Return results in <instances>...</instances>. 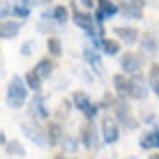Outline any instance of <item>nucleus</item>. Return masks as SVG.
<instances>
[{"label": "nucleus", "mask_w": 159, "mask_h": 159, "mask_svg": "<svg viewBox=\"0 0 159 159\" xmlns=\"http://www.w3.org/2000/svg\"><path fill=\"white\" fill-rule=\"evenodd\" d=\"M39 2H51V0H39Z\"/></svg>", "instance_id": "38"}, {"label": "nucleus", "mask_w": 159, "mask_h": 159, "mask_svg": "<svg viewBox=\"0 0 159 159\" xmlns=\"http://www.w3.org/2000/svg\"><path fill=\"white\" fill-rule=\"evenodd\" d=\"M53 67H56V65H53V60H51V58H44V60H39V62H37V67H35V74L39 76L42 81H44V79H51V74H53Z\"/></svg>", "instance_id": "15"}, {"label": "nucleus", "mask_w": 159, "mask_h": 159, "mask_svg": "<svg viewBox=\"0 0 159 159\" xmlns=\"http://www.w3.org/2000/svg\"><path fill=\"white\" fill-rule=\"evenodd\" d=\"M116 118H118V122L125 125V129H136V127H139L136 118L131 116V108H129L125 102H118V104H116Z\"/></svg>", "instance_id": "8"}, {"label": "nucleus", "mask_w": 159, "mask_h": 159, "mask_svg": "<svg viewBox=\"0 0 159 159\" xmlns=\"http://www.w3.org/2000/svg\"><path fill=\"white\" fill-rule=\"evenodd\" d=\"M5 150L9 152V155H16V157H25V148L19 143V141H7V145H5Z\"/></svg>", "instance_id": "25"}, {"label": "nucleus", "mask_w": 159, "mask_h": 159, "mask_svg": "<svg viewBox=\"0 0 159 159\" xmlns=\"http://www.w3.org/2000/svg\"><path fill=\"white\" fill-rule=\"evenodd\" d=\"M30 116L32 118H39V120H48V118H51V113H48V108H46V99H44L42 95H37L35 99H32V104H30Z\"/></svg>", "instance_id": "10"}, {"label": "nucleus", "mask_w": 159, "mask_h": 159, "mask_svg": "<svg viewBox=\"0 0 159 159\" xmlns=\"http://www.w3.org/2000/svg\"><path fill=\"white\" fill-rule=\"evenodd\" d=\"M95 21H97V37L104 35V28H102V21L104 19H111V16H116L120 9L116 2H111V0H97V9H95Z\"/></svg>", "instance_id": "2"}, {"label": "nucleus", "mask_w": 159, "mask_h": 159, "mask_svg": "<svg viewBox=\"0 0 159 159\" xmlns=\"http://www.w3.org/2000/svg\"><path fill=\"white\" fill-rule=\"evenodd\" d=\"M72 104H74L76 108H79V111H83V113H85V111H88V106H90L92 102H90V97H88L85 92H81V90H79V92H74V95H72Z\"/></svg>", "instance_id": "19"}, {"label": "nucleus", "mask_w": 159, "mask_h": 159, "mask_svg": "<svg viewBox=\"0 0 159 159\" xmlns=\"http://www.w3.org/2000/svg\"><path fill=\"white\" fill-rule=\"evenodd\" d=\"M46 19H53L58 25H62V23H67V19H69V14H67V9L62 7V5H56V7L51 9V12H46L44 14Z\"/></svg>", "instance_id": "16"}, {"label": "nucleus", "mask_w": 159, "mask_h": 159, "mask_svg": "<svg viewBox=\"0 0 159 159\" xmlns=\"http://www.w3.org/2000/svg\"><path fill=\"white\" fill-rule=\"evenodd\" d=\"M12 14L16 16V19H25V16L30 14V7H28V5H23V2H19V5H14V7H12Z\"/></svg>", "instance_id": "26"}, {"label": "nucleus", "mask_w": 159, "mask_h": 159, "mask_svg": "<svg viewBox=\"0 0 159 159\" xmlns=\"http://www.w3.org/2000/svg\"><path fill=\"white\" fill-rule=\"evenodd\" d=\"M21 32V21H0V39H14Z\"/></svg>", "instance_id": "11"}, {"label": "nucleus", "mask_w": 159, "mask_h": 159, "mask_svg": "<svg viewBox=\"0 0 159 159\" xmlns=\"http://www.w3.org/2000/svg\"><path fill=\"white\" fill-rule=\"evenodd\" d=\"M113 32H116V37L120 42H125L127 46L139 39V32H136V28H131V25H118V28H113Z\"/></svg>", "instance_id": "12"}, {"label": "nucleus", "mask_w": 159, "mask_h": 159, "mask_svg": "<svg viewBox=\"0 0 159 159\" xmlns=\"http://www.w3.org/2000/svg\"><path fill=\"white\" fill-rule=\"evenodd\" d=\"M99 129H102V139H104V143H108V145L118 143V139H120V129H118V125H116V120H113V118H104V120H102V125H99Z\"/></svg>", "instance_id": "7"}, {"label": "nucleus", "mask_w": 159, "mask_h": 159, "mask_svg": "<svg viewBox=\"0 0 159 159\" xmlns=\"http://www.w3.org/2000/svg\"><path fill=\"white\" fill-rule=\"evenodd\" d=\"M56 159H67V157H65V155H58V157H56Z\"/></svg>", "instance_id": "37"}, {"label": "nucleus", "mask_w": 159, "mask_h": 159, "mask_svg": "<svg viewBox=\"0 0 159 159\" xmlns=\"http://www.w3.org/2000/svg\"><path fill=\"white\" fill-rule=\"evenodd\" d=\"M148 83H150V90L159 97V65H152V67H150V76H148Z\"/></svg>", "instance_id": "20"}, {"label": "nucleus", "mask_w": 159, "mask_h": 159, "mask_svg": "<svg viewBox=\"0 0 159 159\" xmlns=\"http://www.w3.org/2000/svg\"><path fill=\"white\" fill-rule=\"evenodd\" d=\"M7 14H12V7H9V2H5V0H0V21L5 19Z\"/></svg>", "instance_id": "29"}, {"label": "nucleus", "mask_w": 159, "mask_h": 159, "mask_svg": "<svg viewBox=\"0 0 159 159\" xmlns=\"http://www.w3.org/2000/svg\"><path fill=\"white\" fill-rule=\"evenodd\" d=\"M139 145L143 148V150H150V148H159V127L152 129L150 134H145L143 139L139 141Z\"/></svg>", "instance_id": "18"}, {"label": "nucleus", "mask_w": 159, "mask_h": 159, "mask_svg": "<svg viewBox=\"0 0 159 159\" xmlns=\"http://www.w3.org/2000/svg\"><path fill=\"white\" fill-rule=\"evenodd\" d=\"M99 106H104V108H111V106H116V102H113V95H104V99H102V104Z\"/></svg>", "instance_id": "32"}, {"label": "nucleus", "mask_w": 159, "mask_h": 159, "mask_svg": "<svg viewBox=\"0 0 159 159\" xmlns=\"http://www.w3.org/2000/svg\"><path fill=\"white\" fill-rule=\"evenodd\" d=\"M120 51V44L116 39H102V53H106V56H118Z\"/></svg>", "instance_id": "22"}, {"label": "nucleus", "mask_w": 159, "mask_h": 159, "mask_svg": "<svg viewBox=\"0 0 159 159\" xmlns=\"http://www.w3.org/2000/svg\"><path fill=\"white\" fill-rule=\"evenodd\" d=\"M0 145H7V139H5V134L0 131Z\"/></svg>", "instance_id": "34"}, {"label": "nucleus", "mask_w": 159, "mask_h": 159, "mask_svg": "<svg viewBox=\"0 0 159 159\" xmlns=\"http://www.w3.org/2000/svg\"><path fill=\"white\" fill-rule=\"evenodd\" d=\"M79 2L83 5L85 9H90V7H97V2H95V0H79Z\"/></svg>", "instance_id": "33"}, {"label": "nucleus", "mask_w": 159, "mask_h": 159, "mask_svg": "<svg viewBox=\"0 0 159 159\" xmlns=\"http://www.w3.org/2000/svg\"><path fill=\"white\" fill-rule=\"evenodd\" d=\"M37 28H39V32H46V35H51V32H56V30H58V25H53V23H46V19H42Z\"/></svg>", "instance_id": "28"}, {"label": "nucleus", "mask_w": 159, "mask_h": 159, "mask_svg": "<svg viewBox=\"0 0 159 159\" xmlns=\"http://www.w3.org/2000/svg\"><path fill=\"white\" fill-rule=\"evenodd\" d=\"M21 129H23V134L28 136L32 143H37L39 148L48 145V136L44 134V131H42L39 127H35V125H30V122H21Z\"/></svg>", "instance_id": "9"}, {"label": "nucleus", "mask_w": 159, "mask_h": 159, "mask_svg": "<svg viewBox=\"0 0 159 159\" xmlns=\"http://www.w3.org/2000/svg\"><path fill=\"white\" fill-rule=\"evenodd\" d=\"M21 2H23V5H28V7H30V2H32V0H21Z\"/></svg>", "instance_id": "36"}, {"label": "nucleus", "mask_w": 159, "mask_h": 159, "mask_svg": "<svg viewBox=\"0 0 159 159\" xmlns=\"http://www.w3.org/2000/svg\"><path fill=\"white\" fill-rule=\"evenodd\" d=\"M46 136H48V143L51 145H60L65 139V129L60 122H48V129H46Z\"/></svg>", "instance_id": "13"}, {"label": "nucleus", "mask_w": 159, "mask_h": 159, "mask_svg": "<svg viewBox=\"0 0 159 159\" xmlns=\"http://www.w3.org/2000/svg\"><path fill=\"white\" fill-rule=\"evenodd\" d=\"M81 145L88 150H95L99 145V136H97V127L92 125V120H85V125L81 127Z\"/></svg>", "instance_id": "4"}, {"label": "nucleus", "mask_w": 159, "mask_h": 159, "mask_svg": "<svg viewBox=\"0 0 159 159\" xmlns=\"http://www.w3.org/2000/svg\"><path fill=\"white\" fill-rule=\"evenodd\" d=\"M120 67H122L125 74H139V69L143 67V58L139 56V53H125V56H120Z\"/></svg>", "instance_id": "6"}, {"label": "nucleus", "mask_w": 159, "mask_h": 159, "mask_svg": "<svg viewBox=\"0 0 159 159\" xmlns=\"http://www.w3.org/2000/svg\"><path fill=\"white\" fill-rule=\"evenodd\" d=\"M83 58H85V60H88V62H90L95 69H97V72L102 69V60H99V56L95 53V48H85V51H83Z\"/></svg>", "instance_id": "24"}, {"label": "nucleus", "mask_w": 159, "mask_h": 159, "mask_svg": "<svg viewBox=\"0 0 159 159\" xmlns=\"http://www.w3.org/2000/svg\"><path fill=\"white\" fill-rule=\"evenodd\" d=\"M25 99H28V85L21 76H14L7 85V104L12 108H21L25 104Z\"/></svg>", "instance_id": "1"}, {"label": "nucleus", "mask_w": 159, "mask_h": 159, "mask_svg": "<svg viewBox=\"0 0 159 159\" xmlns=\"http://www.w3.org/2000/svg\"><path fill=\"white\" fill-rule=\"evenodd\" d=\"M141 48H143L145 56H157V51H159V42H157V37L152 35V32H145V35L141 37Z\"/></svg>", "instance_id": "14"}, {"label": "nucleus", "mask_w": 159, "mask_h": 159, "mask_svg": "<svg viewBox=\"0 0 159 159\" xmlns=\"http://www.w3.org/2000/svg\"><path fill=\"white\" fill-rule=\"evenodd\" d=\"M97 111H99V106H97V104H90V106H88V111L83 113V116H85L88 120H92V118L97 116Z\"/></svg>", "instance_id": "31"}, {"label": "nucleus", "mask_w": 159, "mask_h": 159, "mask_svg": "<svg viewBox=\"0 0 159 159\" xmlns=\"http://www.w3.org/2000/svg\"><path fill=\"white\" fill-rule=\"evenodd\" d=\"M113 85H116V92L120 97H129V79L125 74H116L113 76Z\"/></svg>", "instance_id": "17"}, {"label": "nucleus", "mask_w": 159, "mask_h": 159, "mask_svg": "<svg viewBox=\"0 0 159 159\" xmlns=\"http://www.w3.org/2000/svg\"><path fill=\"white\" fill-rule=\"evenodd\" d=\"M143 7H145V0H122L120 14H125L131 21H139L143 19Z\"/></svg>", "instance_id": "5"}, {"label": "nucleus", "mask_w": 159, "mask_h": 159, "mask_svg": "<svg viewBox=\"0 0 159 159\" xmlns=\"http://www.w3.org/2000/svg\"><path fill=\"white\" fill-rule=\"evenodd\" d=\"M60 145H62V150H65V152H69V155H74V152H76V148H79V145H76V141L72 139V136H65Z\"/></svg>", "instance_id": "27"}, {"label": "nucleus", "mask_w": 159, "mask_h": 159, "mask_svg": "<svg viewBox=\"0 0 159 159\" xmlns=\"http://www.w3.org/2000/svg\"><path fill=\"white\" fill-rule=\"evenodd\" d=\"M148 159H159V152H155V155H150Z\"/></svg>", "instance_id": "35"}, {"label": "nucleus", "mask_w": 159, "mask_h": 159, "mask_svg": "<svg viewBox=\"0 0 159 159\" xmlns=\"http://www.w3.org/2000/svg\"><path fill=\"white\" fill-rule=\"evenodd\" d=\"M148 92H150V83H148L141 74H134L129 79V97L136 99V102H143L148 97Z\"/></svg>", "instance_id": "3"}, {"label": "nucleus", "mask_w": 159, "mask_h": 159, "mask_svg": "<svg viewBox=\"0 0 159 159\" xmlns=\"http://www.w3.org/2000/svg\"><path fill=\"white\" fill-rule=\"evenodd\" d=\"M32 51H35V42H23V46H21V56H30Z\"/></svg>", "instance_id": "30"}, {"label": "nucleus", "mask_w": 159, "mask_h": 159, "mask_svg": "<svg viewBox=\"0 0 159 159\" xmlns=\"http://www.w3.org/2000/svg\"><path fill=\"white\" fill-rule=\"evenodd\" d=\"M48 53H51L53 58H58V56H62V42L58 39V37H48Z\"/></svg>", "instance_id": "23"}, {"label": "nucleus", "mask_w": 159, "mask_h": 159, "mask_svg": "<svg viewBox=\"0 0 159 159\" xmlns=\"http://www.w3.org/2000/svg\"><path fill=\"white\" fill-rule=\"evenodd\" d=\"M23 81H25V85H28L30 90L39 92V88H42V79H39V76H37V74H35V69L25 74V76H23Z\"/></svg>", "instance_id": "21"}]
</instances>
